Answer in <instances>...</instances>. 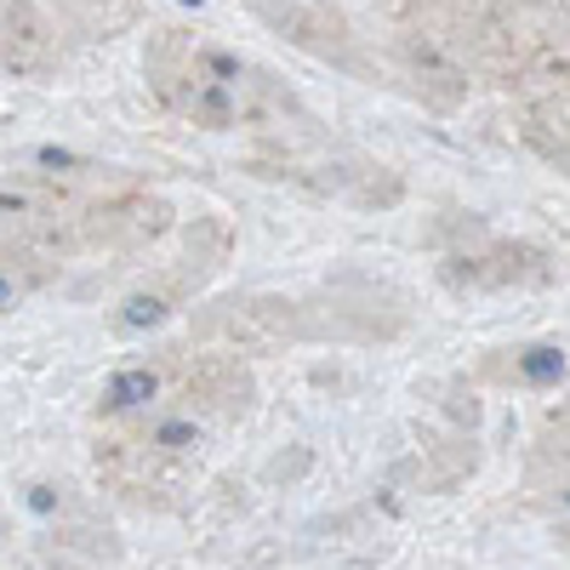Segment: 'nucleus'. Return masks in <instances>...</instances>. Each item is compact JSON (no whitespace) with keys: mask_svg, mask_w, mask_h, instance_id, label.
Here are the masks:
<instances>
[{"mask_svg":"<svg viewBox=\"0 0 570 570\" xmlns=\"http://www.w3.org/2000/svg\"><path fill=\"white\" fill-rule=\"evenodd\" d=\"M155 394V376L149 371H120L115 376V405H142Z\"/></svg>","mask_w":570,"mask_h":570,"instance_id":"1","label":"nucleus"},{"mask_svg":"<svg viewBox=\"0 0 570 570\" xmlns=\"http://www.w3.org/2000/svg\"><path fill=\"white\" fill-rule=\"evenodd\" d=\"M559 371H564L559 348H537V354L525 360V376H531V383H548V376H559Z\"/></svg>","mask_w":570,"mask_h":570,"instance_id":"2","label":"nucleus"},{"mask_svg":"<svg viewBox=\"0 0 570 570\" xmlns=\"http://www.w3.org/2000/svg\"><path fill=\"white\" fill-rule=\"evenodd\" d=\"M126 320H131V325H155V320H160V303H155V297H131V303H126Z\"/></svg>","mask_w":570,"mask_h":570,"instance_id":"3","label":"nucleus"}]
</instances>
